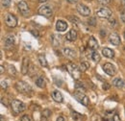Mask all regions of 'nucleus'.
Wrapping results in <instances>:
<instances>
[{"mask_svg": "<svg viewBox=\"0 0 125 121\" xmlns=\"http://www.w3.org/2000/svg\"><path fill=\"white\" fill-rule=\"evenodd\" d=\"M1 87H2L3 90H6V89H7V83L4 82V81H2V82H1Z\"/></svg>", "mask_w": 125, "mask_h": 121, "instance_id": "7c9ffc66", "label": "nucleus"}, {"mask_svg": "<svg viewBox=\"0 0 125 121\" xmlns=\"http://www.w3.org/2000/svg\"><path fill=\"white\" fill-rule=\"evenodd\" d=\"M100 4H109L111 0H97Z\"/></svg>", "mask_w": 125, "mask_h": 121, "instance_id": "c756f323", "label": "nucleus"}, {"mask_svg": "<svg viewBox=\"0 0 125 121\" xmlns=\"http://www.w3.org/2000/svg\"><path fill=\"white\" fill-rule=\"evenodd\" d=\"M89 24L92 25V26H95V19H94V18H92L91 20H89Z\"/></svg>", "mask_w": 125, "mask_h": 121, "instance_id": "2f4dec72", "label": "nucleus"}, {"mask_svg": "<svg viewBox=\"0 0 125 121\" xmlns=\"http://www.w3.org/2000/svg\"><path fill=\"white\" fill-rule=\"evenodd\" d=\"M113 85H114L115 88H118V89L124 87V83H123V81H122L120 78H115L114 81H113Z\"/></svg>", "mask_w": 125, "mask_h": 121, "instance_id": "aec40b11", "label": "nucleus"}, {"mask_svg": "<svg viewBox=\"0 0 125 121\" xmlns=\"http://www.w3.org/2000/svg\"><path fill=\"white\" fill-rule=\"evenodd\" d=\"M109 40L112 44H114V45H115V46L120 44V38H119V36H118L117 34H115V33H113V34L110 35Z\"/></svg>", "mask_w": 125, "mask_h": 121, "instance_id": "9b49d317", "label": "nucleus"}, {"mask_svg": "<svg viewBox=\"0 0 125 121\" xmlns=\"http://www.w3.org/2000/svg\"><path fill=\"white\" fill-rule=\"evenodd\" d=\"M67 67H68V71H69V73L71 74L72 78H73V79H76V80L79 79L81 70H80V68H79L78 66H77L76 64H74V63H69V64L67 65Z\"/></svg>", "mask_w": 125, "mask_h": 121, "instance_id": "20e7f679", "label": "nucleus"}, {"mask_svg": "<svg viewBox=\"0 0 125 121\" xmlns=\"http://www.w3.org/2000/svg\"><path fill=\"white\" fill-rule=\"evenodd\" d=\"M124 87H125V83H124Z\"/></svg>", "mask_w": 125, "mask_h": 121, "instance_id": "ea45409f", "label": "nucleus"}, {"mask_svg": "<svg viewBox=\"0 0 125 121\" xmlns=\"http://www.w3.org/2000/svg\"><path fill=\"white\" fill-rule=\"evenodd\" d=\"M21 121H31V119H30V117L27 114H25V115H23L21 117Z\"/></svg>", "mask_w": 125, "mask_h": 121, "instance_id": "c85d7f7f", "label": "nucleus"}, {"mask_svg": "<svg viewBox=\"0 0 125 121\" xmlns=\"http://www.w3.org/2000/svg\"><path fill=\"white\" fill-rule=\"evenodd\" d=\"M67 2H70V3H76L78 0H66Z\"/></svg>", "mask_w": 125, "mask_h": 121, "instance_id": "72a5a7b5", "label": "nucleus"}, {"mask_svg": "<svg viewBox=\"0 0 125 121\" xmlns=\"http://www.w3.org/2000/svg\"><path fill=\"white\" fill-rule=\"evenodd\" d=\"M32 33H33V35H34V36H38V33H37V32L35 33L34 31H32Z\"/></svg>", "mask_w": 125, "mask_h": 121, "instance_id": "e433bc0d", "label": "nucleus"}, {"mask_svg": "<svg viewBox=\"0 0 125 121\" xmlns=\"http://www.w3.org/2000/svg\"><path fill=\"white\" fill-rule=\"evenodd\" d=\"M120 19H121V21L123 23H125V10L120 13Z\"/></svg>", "mask_w": 125, "mask_h": 121, "instance_id": "cd10ccee", "label": "nucleus"}, {"mask_svg": "<svg viewBox=\"0 0 125 121\" xmlns=\"http://www.w3.org/2000/svg\"><path fill=\"white\" fill-rule=\"evenodd\" d=\"M56 29L59 32H64L67 29V23L63 20H58L56 23Z\"/></svg>", "mask_w": 125, "mask_h": 121, "instance_id": "ddd939ff", "label": "nucleus"}, {"mask_svg": "<svg viewBox=\"0 0 125 121\" xmlns=\"http://www.w3.org/2000/svg\"><path fill=\"white\" fill-rule=\"evenodd\" d=\"M74 97L76 98V100H78V102H80L82 105H84V106H89V104H90V99H89V97H88L86 94H84L83 92H81V91H75Z\"/></svg>", "mask_w": 125, "mask_h": 121, "instance_id": "f03ea898", "label": "nucleus"}, {"mask_svg": "<svg viewBox=\"0 0 125 121\" xmlns=\"http://www.w3.org/2000/svg\"><path fill=\"white\" fill-rule=\"evenodd\" d=\"M57 121H64V119H63V117H62V116H60V117H58Z\"/></svg>", "mask_w": 125, "mask_h": 121, "instance_id": "f704fd0d", "label": "nucleus"}, {"mask_svg": "<svg viewBox=\"0 0 125 121\" xmlns=\"http://www.w3.org/2000/svg\"><path fill=\"white\" fill-rule=\"evenodd\" d=\"M52 98L58 103H62V95L59 91H54L52 92Z\"/></svg>", "mask_w": 125, "mask_h": 121, "instance_id": "dca6fc26", "label": "nucleus"}, {"mask_svg": "<svg viewBox=\"0 0 125 121\" xmlns=\"http://www.w3.org/2000/svg\"><path fill=\"white\" fill-rule=\"evenodd\" d=\"M36 85H37L39 88L43 89V88L45 87V82H44L43 78H42V77H39V78L36 80Z\"/></svg>", "mask_w": 125, "mask_h": 121, "instance_id": "4be33fe9", "label": "nucleus"}, {"mask_svg": "<svg viewBox=\"0 0 125 121\" xmlns=\"http://www.w3.org/2000/svg\"><path fill=\"white\" fill-rule=\"evenodd\" d=\"M109 121H120V117L117 113H115L114 115H112L111 118H109Z\"/></svg>", "mask_w": 125, "mask_h": 121, "instance_id": "a878e982", "label": "nucleus"}, {"mask_svg": "<svg viewBox=\"0 0 125 121\" xmlns=\"http://www.w3.org/2000/svg\"><path fill=\"white\" fill-rule=\"evenodd\" d=\"M5 23L9 27H16L17 24V19L15 15L9 14V15H7L6 18H5Z\"/></svg>", "mask_w": 125, "mask_h": 121, "instance_id": "423d86ee", "label": "nucleus"}, {"mask_svg": "<svg viewBox=\"0 0 125 121\" xmlns=\"http://www.w3.org/2000/svg\"><path fill=\"white\" fill-rule=\"evenodd\" d=\"M77 11L80 15H84V16H89L91 15V10L88 6L84 5V4H79L77 6Z\"/></svg>", "mask_w": 125, "mask_h": 121, "instance_id": "6e6552de", "label": "nucleus"}, {"mask_svg": "<svg viewBox=\"0 0 125 121\" xmlns=\"http://www.w3.org/2000/svg\"><path fill=\"white\" fill-rule=\"evenodd\" d=\"M112 15V11L108 8H101L98 11H96V15L100 18H110Z\"/></svg>", "mask_w": 125, "mask_h": 121, "instance_id": "39448f33", "label": "nucleus"}, {"mask_svg": "<svg viewBox=\"0 0 125 121\" xmlns=\"http://www.w3.org/2000/svg\"><path fill=\"white\" fill-rule=\"evenodd\" d=\"M102 54L104 55V57L109 58V59L114 58V56H115V52L110 48H103L102 49Z\"/></svg>", "mask_w": 125, "mask_h": 121, "instance_id": "f3484780", "label": "nucleus"}, {"mask_svg": "<svg viewBox=\"0 0 125 121\" xmlns=\"http://www.w3.org/2000/svg\"><path fill=\"white\" fill-rule=\"evenodd\" d=\"M89 67H90V64H89V62L88 61H82L81 62V64H80V70H81V72H85L87 69H89Z\"/></svg>", "mask_w": 125, "mask_h": 121, "instance_id": "5701e85b", "label": "nucleus"}, {"mask_svg": "<svg viewBox=\"0 0 125 121\" xmlns=\"http://www.w3.org/2000/svg\"><path fill=\"white\" fill-rule=\"evenodd\" d=\"M11 107H12V110H13V111L15 112V113H20V112H22L23 111H25V109H26V106H25V104L23 103V102H21V101H19V100H17V99H15V100H13L12 101V103H11Z\"/></svg>", "mask_w": 125, "mask_h": 121, "instance_id": "f257e3e1", "label": "nucleus"}, {"mask_svg": "<svg viewBox=\"0 0 125 121\" xmlns=\"http://www.w3.org/2000/svg\"><path fill=\"white\" fill-rule=\"evenodd\" d=\"M103 70L106 74H108L110 76H114L115 74V67L114 64H112L110 62H107L103 65Z\"/></svg>", "mask_w": 125, "mask_h": 121, "instance_id": "1a4fd4ad", "label": "nucleus"}, {"mask_svg": "<svg viewBox=\"0 0 125 121\" xmlns=\"http://www.w3.org/2000/svg\"><path fill=\"white\" fill-rule=\"evenodd\" d=\"M11 5V0H2V6L4 8H8Z\"/></svg>", "mask_w": 125, "mask_h": 121, "instance_id": "bb28decb", "label": "nucleus"}, {"mask_svg": "<svg viewBox=\"0 0 125 121\" xmlns=\"http://www.w3.org/2000/svg\"><path fill=\"white\" fill-rule=\"evenodd\" d=\"M110 89V85L107 83H104L103 84V90H109Z\"/></svg>", "mask_w": 125, "mask_h": 121, "instance_id": "473e14b6", "label": "nucleus"}, {"mask_svg": "<svg viewBox=\"0 0 125 121\" xmlns=\"http://www.w3.org/2000/svg\"><path fill=\"white\" fill-rule=\"evenodd\" d=\"M88 45H89V48H91L92 50L95 51L98 47H99V44L97 42V40H95V38L94 37H91L90 40H89V42H88Z\"/></svg>", "mask_w": 125, "mask_h": 121, "instance_id": "2eb2a0df", "label": "nucleus"}, {"mask_svg": "<svg viewBox=\"0 0 125 121\" xmlns=\"http://www.w3.org/2000/svg\"><path fill=\"white\" fill-rule=\"evenodd\" d=\"M40 2H42V3H43V2H47L48 0H39Z\"/></svg>", "mask_w": 125, "mask_h": 121, "instance_id": "4c0bfd02", "label": "nucleus"}, {"mask_svg": "<svg viewBox=\"0 0 125 121\" xmlns=\"http://www.w3.org/2000/svg\"><path fill=\"white\" fill-rule=\"evenodd\" d=\"M18 10H19V12L24 15V16H27V15H29V14H30L29 7H28L27 3L24 2V1H21V2L18 3Z\"/></svg>", "mask_w": 125, "mask_h": 121, "instance_id": "0eeeda50", "label": "nucleus"}, {"mask_svg": "<svg viewBox=\"0 0 125 121\" xmlns=\"http://www.w3.org/2000/svg\"><path fill=\"white\" fill-rule=\"evenodd\" d=\"M63 54L65 57L69 58V59H73L75 57V51H73L70 48H64L63 49Z\"/></svg>", "mask_w": 125, "mask_h": 121, "instance_id": "a211bd4d", "label": "nucleus"}, {"mask_svg": "<svg viewBox=\"0 0 125 121\" xmlns=\"http://www.w3.org/2000/svg\"><path fill=\"white\" fill-rule=\"evenodd\" d=\"M61 39L62 37L61 36H58V35H53L52 36V43L54 46H59L61 44Z\"/></svg>", "mask_w": 125, "mask_h": 121, "instance_id": "412c9836", "label": "nucleus"}, {"mask_svg": "<svg viewBox=\"0 0 125 121\" xmlns=\"http://www.w3.org/2000/svg\"><path fill=\"white\" fill-rule=\"evenodd\" d=\"M14 43H15V37L13 35L8 36L5 40V45L7 47H11V46L14 45Z\"/></svg>", "mask_w": 125, "mask_h": 121, "instance_id": "6ab92c4d", "label": "nucleus"}, {"mask_svg": "<svg viewBox=\"0 0 125 121\" xmlns=\"http://www.w3.org/2000/svg\"><path fill=\"white\" fill-rule=\"evenodd\" d=\"M39 61H40V63H41L43 67H47V66H48L46 59H45V57H44L43 55H40V56H39Z\"/></svg>", "mask_w": 125, "mask_h": 121, "instance_id": "393cba45", "label": "nucleus"}, {"mask_svg": "<svg viewBox=\"0 0 125 121\" xmlns=\"http://www.w3.org/2000/svg\"><path fill=\"white\" fill-rule=\"evenodd\" d=\"M124 3H125V0H124Z\"/></svg>", "mask_w": 125, "mask_h": 121, "instance_id": "a19ab883", "label": "nucleus"}, {"mask_svg": "<svg viewBox=\"0 0 125 121\" xmlns=\"http://www.w3.org/2000/svg\"><path fill=\"white\" fill-rule=\"evenodd\" d=\"M0 119H1V121H5L4 120V117H3V116H1V117H0Z\"/></svg>", "mask_w": 125, "mask_h": 121, "instance_id": "58836bf2", "label": "nucleus"}, {"mask_svg": "<svg viewBox=\"0 0 125 121\" xmlns=\"http://www.w3.org/2000/svg\"><path fill=\"white\" fill-rule=\"evenodd\" d=\"M16 87V90L19 91V92H21V93H28V92L32 91L31 86L28 85V84L25 83V82H22V81L17 82Z\"/></svg>", "mask_w": 125, "mask_h": 121, "instance_id": "7ed1b4c3", "label": "nucleus"}, {"mask_svg": "<svg viewBox=\"0 0 125 121\" xmlns=\"http://www.w3.org/2000/svg\"><path fill=\"white\" fill-rule=\"evenodd\" d=\"M91 58H92V60H94V61H95V62H98L99 60H101L100 55H99V54H98V52H96V51H94V52L92 53Z\"/></svg>", "mask_w": 125, "mask_h": 121, "instance_id": "b1692460", "label": "nucleus"}, {"mask_svg": "<svg viewBox=\"0 0 125 121\" xmlns=\"http://www.w3.org/2000/svg\"><path fill=\"white\" fill-rule=\"evenodd\" d=\"M39 14L48 18V17H51V16H52V14H53V13H52V10L50 9L49 6H42V7L39 9Z\"/></svg>", "mask_w": 125, "mask_h": 121, "instance_id": "9d476101", "label": "nucleus"}, {"mask_svg": "<svg viewBox=\"0 0 125 121\" xmlns=\"http://www.w3.org/2000/svg\"><path fill=\"white\" fill-rule=\"evenodd\" d=\"M0 69H1V70H0V73H1V74H2V73H3V72H4V67H3V66H2V65H1V66H0Z\"/></svg>", "mask_w": 125, "mask_h": 121, "instance_id": "c9c22d12", "label": "nucleus"}, {"mask_svg": "<svg viewBox=\"0 0 125 121\" xmlns=\"http://www.w3.org/2000/svg\"><path fill=\"white\" fill-rule=\"evenodd\" d=\"M65 39H66V40H68V41H74V40L77 39V32L74 30V29H71V30L66 34Z\"/></svg>", "mask_w": 125, "mask_h": 121, "instance_id": "4468645a", "label": "nucleus"}, {"mask_svg": "<svg viewBox=\"0 0 125 121\" xmlns=\"http://www.w3.org/2000/svg\"><path fill=\"white\" fill-rule=\"evenodd\" d=\"M28 68H29V60L27 57H24L22 60V64H21V73L23 75L27 74Z\"/></svg>", "mask_w": 125, "mask_h": 121, "instance_id": "f8f14e48", "label": "nucleus"}]
</instances>
